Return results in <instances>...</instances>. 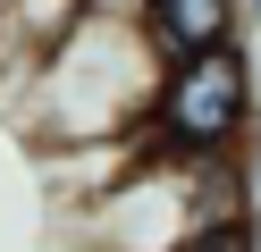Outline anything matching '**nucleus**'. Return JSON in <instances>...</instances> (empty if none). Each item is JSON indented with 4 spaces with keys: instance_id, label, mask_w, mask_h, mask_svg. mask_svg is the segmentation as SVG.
I'll return each instance as SVG.
<instances>
[{
    "instance_id": "1",
    "label": "nucleus",
    "mask_w": 261,
    "mask_h": 252,
    "mask_svg": "<svg viewBox=\"0 0 261 252\" xmlns=\"http://www.w3.org/2000/svg\"><path fill=\"white\" fill-rule=\"evenodd\" d=\"M126 25H143V17H101V9H85V17L34 59V109H25V118H34L42 134H59V143H110V134L135 126V109H152V84H160V76L143 84Z\"/></svg>"
},
{
    "instance_id": "3",
    "label": "nucleus",
    "mask_w": 261,
    "mask_h": 252,
    "mask_svg": "<svg viewBox=\"0 0 261 252\" xmlns=\"http://www.w3.org/2000/svg\"><path fill=\"white\" fill-rule=\"evenodd\" d=\"M236 25H244V0H143V34H152L160 59L236 42Z\"/></svg>"
},
{
    "instance_id": "2",
    "label": "nucleus",
    "mask_w": 261,
    "mask_h": 252,
    "mask_svg": "<svg viewBox=\"0 0 261 252\" xmlns=\"http://www.w3.org/2000/svg\"><path fill=\"white\" fill-rule=\"evenodd\" d=\"M253 109H261V84H253V59H244L236 42L160 59L152 109H143L152 160H186V168H227V160H244Z\"/></svg>"
},
{
    "instance_id": "4",
    "label": "nucleus",
    "mask_w": 261,
    "mask_h": 252,
    "mask_svg": "<svg viewBox=\"0 0 261 252\" xmlns=\"http://www.w3.org/2000/svg\"><path fill=\"white\" fill-rule=\"evenodd\" d=\"M177 252H253V218H244V210H219V218H202Z\"/></svg>"
},
{
    "instance_id": "5",
    "label": "nucleus",
    "mask_w": 261,
    "mask_h": 252,
    "mask_svg": "<svg viewBox=\"0 0 261 252\" xmlns=\"http://www.w3.org/2000/svg\"><path fill=\"white\" fill-rule=\"evenodd\" d=\"M244 9H253V17H261V0H244Z\"/></svg>"
}]
</instances>
